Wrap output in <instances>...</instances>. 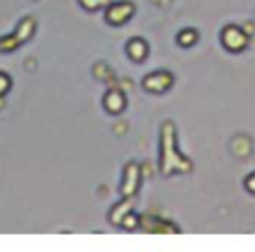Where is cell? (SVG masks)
Listing matches in <instances>:
<instances>
[{
	"label": "cell",
	"instance_id": "1",
	"mask_svg": "<svg viewBox=\"0 0 255 252\" xmlns=\"http://www.w3.org/2000/svg\"><path fill=\"white\" fill-rule=\"evenodd\" d=\"M224 40L226 44L231 47V49H238V47L245 46V35L236 28H229L226 33H224Z\"/></svg>",
	"mask_w": 255,
	"mask_h": 252
},
{
	"label": "cell",
	"instance_id": "2",
	"mask_svg": "<svg viewBox=\"0 0 255 252\" xmlns=\"http://www.w3.org/2000/svg\"><path fill=\"white\" fill-rule=\"evenodd\" d=\"M131 12V7L129 5H124V4H121V5H116V7H112L110 9V12H109V16H112V14H117V16H114L110 21H114V23H121V21H124V19L128 18V14Z\"/></svg>",
	"mask_w": 255,
	"mask_h": 252
}]
</instances>
